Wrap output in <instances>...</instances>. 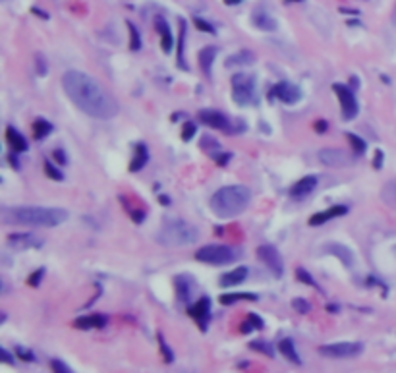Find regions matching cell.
<instances>
[{
  "mask_svg": "<svg viewBox=\"0 0 396 373\" xmlns=\"http://www.w3.org/2000/svg\"><path fill=\"white\" fill-rule=\"evenodd\" d=\"M52 155H54V161H56V163L66 164V161H68V159H66V153H64L62 149H56V151H54Z\"/></svg>",
  "mask_w": 396,
  "mask_h": 373,
  "instance_id": "obj_50",
  "label": "cell"
},
{
  "mask_svg": "<svg viewBox=\"0 0 396 373\" xmlns=\"http://www.w3.org/2000/svg\"><path fill=\"white\" fill-rule=\"evenodd\" d=\"M248 319H250V323L255 327V329H263V327H265L263 319H261L259 315H255V313H250V315H248Z\"/></svg>",
  "mask_w": 396,
  "mask_h": 373,
  "instance_id": "obj_48",
  "label": "cell"
},
{
  "mask_svg": "<svg viewBox=\"0 0 396 373\" xmlns=\"http://www.w3.org/2000/svg\"><path fill=\"white\" fill-rule=\"evenodd\" d=\"M273 95L279 101L286 103V105H296L302 99V89L296 87V85H292V83H288V81H280V83H277L273 87Z\"/></svg>",
  "mask_w": 396,
  "mask_h": 373,
  "instance_id": "obj_14",
  "label": "cell"
},
{
  "mask_svg": "<svg viewBox=\"0 0 396 373\" xmlns=\"http://www.w3.org/2000/svg\"><path fill=\"white\" fill-rule=\"evenodd\" d=\"M238 300H257V294H250V292H238V294H222L218 298V302L222 305H230V303L238 302Z\"/></svg>",
  "mask_w": 396,
  "mask_h": 373,
  "instance_id": "obj_30",
  "label": "cell"
},
{
  "mask_svg": "<svg viewBox=\"0 0 396 373\" xmlns=\"http://www.w3.org/2000/svg\"><path fill=\"white\" fill-rule=\"evenodd\" d=\"M6 141H8V145L12 147V151H16V153L27 151V140H25L16 128H12V126L6 128Z\"/></svg>",
  "mask_w": 396,
  "mask_h": 373,
  "instance_id": "obj_24",
  "label": "cell"
},
{
  "mask_svg": "<svg viewBox=\"0 0 396 373\" xmlns=\"http://www.w3.org/2000/svg\"><path fill=\"white\" fill-rule=\"evenodd\" d=\"M332 91L336 93L340 101V109H342V118L344 120H354L358 116V101L356 95L344 83H332Z\"/></svg>",
  "mask_w": 396,
  "mask_h": 373,
  "instance_id": "obj_8",
  "label": "cell"
},
{
  "mask_svg": "<svg viewBox=\"0 0 396 373\" xmlns=\"http://www.w3.org/2000/svg\"><path fill=\"white\" fill-rule=\"evenodd\" d=\"M296 275H298V279L302 280L303 284H307V286H311V288H317V290H319V284H317V280L313 279V277H311V275H309L305 269H298V271H296Z\"/></svg>",
  "mask_w": 396,
  "mask_h": 373,
  "instance_id": "obj_36",
  "label": "cell"
},
{
  "mask_svg": "<svg viewBox=\"0 0 396 373\" xmlns=\"http://www.w3.org/2000/svg\"><path fill=\"white\" fill-rule=\"evenodd\" d=\"M149 161V149L145 143H140L136 145V153H134V159L130 163V172H140L141 168L147 164Z\"/></svg>",
  "mask_w": 396,
  "mask_h": 373,
  "instance_id": "obj_26",
  "label": "cell"
},
{
  "mask_svg": "<svg viewBox=\"0 0 396 373\" xmlns=\"http://www.w3.org/2000/svg\"><path fill=\"white\" fill-rule=\"evenodd\" d=\"M240 257V252L230 246H222V244H209L203 246L195 252V259L201 263H209V265H226L234 259Z\"/></svg>",
  "mask_w": 396,
  "mask_h": 373,
  "instance_id": "obj_5",
  "label": "cell"
},
{
  "mask_svg": "<svg viewBox=\"0 0 396 373\" xmlns=\"http://www.w3.org/2000/svg\"><path fill=\"white\" fill-rule=\"evenodd\" d=\"M155 29L159 31L161 35V47H163V52H170L172 47H174V41H172V33H170V25L166 24L163 16H157L155 18Z\"/></svg>",
  "mask_w": 396,
  "mask_h": 373,
  "instance_id": "obj_19",
  "label": "cell"
},
{
  "mask_svg": "<svg viewBox=\"0 0 396 373\" xmlns=\"http://www.w3.org/2000/svg\"><path fill=\"white\" fill-rule=\"evenodd\" d=\"M253 329H255V327L252 325V323H250V319H248V321H246V323L242 325V333H252Z\"/></svg>",
  "mask_w": 396,
  "mask_h": 373,
  "instance_id": "obj_52",
  "label": "cell"
},
{
  "mask_svg": "<svg viewBox=\"0 0 396 373\" xmlns=\"http://www.w3.org/2000/svg\"><path fill=\"white\" fill-rule=\"evenodd\" d=\"M174 288H176V294H178V300L187 302L193 294V288H195V282L189 275H178L174 279Z\"/></svg>",
  "mask_w": 396,
  "mask_h": 373,
  "instance_id": "obj_17",
  "label": "cell"
},
{
  "mask_svg": "<svg viewBox=\"0 0 396 373\" xmlns=\"http://www.w3.org/2000/svg\"><path fill=\"white\" fill-rule=\"evenodd\" d=\"M159 242L168 248H182L195 244L199 238L197 226H193L191 223H187L184 219L178 217H166L163 221V226L159 230Z\"/></svg>",
  "mask_w": 396,
  "mask_h": 373,
  "instance_id": "obj_4",
  "label": "cell"
},
{
  "mask_svg": "<svg viewBox=\"0 0 396 373\" xmlns=\"http://www.w3.org/2000/svg\"><path fill=\"white\" fill-rule=\"evenodd\" d=\"M187 313H189V317L199 325L201 331H205V329H207V323H209V317H211V300L207 296L199 298L193 305H189Z\"/></svg>",
  "mask_w": 396,
  "mask_h": 373,
  "instance_id": "obj_11",
  "label": "cell"
},
{
  "mask_svg": "<svg viewBox=\"0 0 396 373\" xmlns=\"http://www.w3.org/2000/svg\"><path fill=\"white\" fill-rule=\"evenodd\" d=\"M315 187H317V176H303L302 180H298L294 186L290 187V195H292L294 199H303V197H307Z\"/></svg>",
  "mask_w": 396,
  "mask_h": 373,
  "instance_id": "obj_15",
  "label": "cell"
},
{
  "mask_svg": "<svg viewBox=\"0 0 396 373\" xmlns=\"http://www.w3.org/2000/svg\"><path fill=\"white\" fill-rule=\"evenodd\" d=\"M383 159H385L383 151H381V149H377V151H375V161H373V166H375L377 170H379V168L383 166Z\"/></svg>",
  "mask_w": 396,
  "mask_h": 373,
  "instance_id": "obj_49",
  "label": "cell"
},
{
  "mask_svg": "<svg viewBox=\"0 0 396 373\" xmlns=\"http://www.w3.org/2000/svg\"><path fill=\"white\" fill-rule=\"evenodd\" d=\"M35 68H37L39 75H47L48 66H47V58L43 54H35Z\"/></svg>",
  "mask_w": 396,
  "mask_h": 373,
  "instance_id": "obj_38",
  "label": "cell"
},
{
  "mask_svg": "<svg viewBox=\"0 0 396 373\" xmlns=\"http://www.w3.org/2000/svg\"><path fill=\"white\" fill-rule=\"evenodd\" d=\"M326 254H330V256H334L336 259H340V263L344 265V267H352L354 265V254H352V250L346 248V246H342V244H328L325 248Z\"/></svg>",
  "mask_w": 396,
  "mask_h": 373,
  "instance_id": "obj_21",
  "label": "cell"
},
{
  "mask_svg": "<svg viewBox=\"0 0 396 373\" xmlns=\"http://www.w3.org/2000/svg\"><path fill=\"white\" fill-rule=\"evenodd\" d=\"M10 164H12L16 170H20V161H18V153H16V151L10 155Z\"/></svg>",
  "mask_w": 396,
  "mask_h": 373,
  "instance_id": "obj_51",
  "label": "cell"
},
{
  "mask_svg": "<svg viewBox=\"0 0 396 373\" xmlns=\"http://www.w3.org/2000/svg\"><path fill=\"white\" fill-rule=\"evenodd\" d=\"M62 87L72 103L93 118H112L118 114V101L97 79L83 72L70 70L62 75Z\"/></svg>",
  "mask_w": 396,
  "mask_h": 373,
  "instance_id": "obj_1",
  "label": "cell"
},
{
  "mask_svg": "<svg viewBox=\"0 0 396 373\" xmlns=\"http://www.w3.org/2000/svg\"><path fill=\"white\" fill-rule=\"evenodd\" d=\"M246 279H248V269H246V267H236L230 273H224V275L220 277V280H218V284H220L222 288H230V286L242 284Z\"/></svg>",
  "mask_w": 396,
  "mask_h": 373,
  "instance_id": "obj_22",
  "label": "cell"
},
{
  "mask_svg": "<svg viewBox=\"0 0 396 373\" xmlns=\"http://www.w3.org/2000/svg\"><path fill=\"white\" fill-rule=\"evenodd\" d=\"M193 24L197 29H201V31H205V33H215V27L211 24H207L205 20H201V18H193Z\"/></svg>",
  "mask_w": 396,
  "mask_h": 373,
  "instance_id": "obj_43",
  "label": "cell"
},
{
  "mask_svg": "<svg viewBox=\"0 0 396 373\" xmlns=\"http://www.w3.org/2000/svg\"><path fill=\"white\" fill-rule=\"evenodd\" d=\"M240 2H242V0H224L226 6H236V4H240Z\"/></svg>",
  "mask_w": 396,
  "mask_h": 373,
  "instance_id": "obj_53",
  "label": "cell"
},
{
  "mask_svg": "<svg viewBox=\"0 0 396 373\" xmlns=\"http://www.w3.org/2000/svg\"><path fill=\"white\" fill-rule=\"evenodd\" d=\"M252 22H253V25H255L257 29L269 31V33H271V31H277V27H279L277 20H275L269 12H263V10H255V12H253Z\"/></svg>",
  "mask_w": 396,
  "mask_h": 373,
  "instance_id": "obj_20",
  "label": "cell"
},
{
  "mask_svg": "<svg viewBox=\"0 0 396 373\" xmlns=\"http://www.w3.org/2000/svg\"><path fill=\"white\" fill-rule=\"evenodd\" d=\"M346 138H348L350 145H352V149H354V155H356V157H361V155L365 153V149H367V143L361 140L360 136L352 134V132H348V134H346Z\"/></svg>",
  "mask_w": 396,
  "mask_h": 373,
  "instance_id": "obj_31",
  "label": "cell"
},
{
  "mask_svg": "<svg viewBox=\"0 0 396 373\" xmlns=\"http://www.w3.org/2000/svg\"><path fill=\"white\" fill-rule=\"evenodd\" d=\"M195 124H191V122H186L184 124V128H182V140L184 141H189L193 136H195Z\"/></svg>",
  "mask_w": 396,
  "mask_h": 373,
  "instance_id": "obj_41",
  "label": "cell"
},
{
  "mask_svg": "<svg viewBox=\"0 0 396 373\" xmlns=\"http://www.w3.org/2000/svg\"><path fill=\"white\" fill-rule=\"evenodd\" d=\"M253 350H257V352H263V354H267V356H275V350H273V346L269 344V342H265V340H253L252 344H250Z\"/></svg>",
  "mask_w": 396,
  "mask_h": 373,
  "instance_id": "obj_34",
  "label": "cell"
},
{
  "mask_svg": "<svg viewBox=\"0 0 396 373\" xmlns=\"http://www.w3.org/2000/svg\"><path fill=\"white\" fill-rule=\"evenodd\" d=\"M232 99L236 105L248 107L255 103V77L250 74L232 75Z\"/></svg>",
  "mask_w": 396,
  "mask_h": 373,
  "instance_id": "obj_6",
  "label": "cell"
},
{
  "mask_svg": "<svg viewBox=\"0 0 396 373\" xmlns=\"http://www.w3.org/2000/svg\"><path fill=\"white\" fill-rule=\"evenodd\" d=\"M395 254H396V248H395Z\"/></svg>",
  "mask_w": 396,
  "mask_h": 373,
  "instance_id": "obj_57",
  "label": "cell"
},
{
  "mask_svg": "<svg viewBox=\"0 0 396 373\" xmlns=\"http://www.w3.org/2000/svg\"><path fill=\"white\" fill-rule=\"evenodd\" d=\"M216 47H205L201 48V52L197 54V60H199V68L203 70V74L211 77V70H213V62L216 58Z\"/></svg>",
  "mask_w": 396,
  "mask_h": 373,
  "instance_id": "obj_23",
  "label": "cell"
},
{
  "mask_svg": "<svg viewBox=\"0 0 396 373\" xmlns=\"http://www.w3.org/2000/svg\"><path fill=\"white\" fill-rule=\"evenodd\" d=\"M211 157L218 164H226L232 159V153H216V151H215V153H211Z\"/></svg>",
  "mask_w": 396,
  "mask_h": 373,
  "instance_id": "obj_45",
  "label": "cell"
},
{
  "mask_svg": "<svg viewBox=\"0 0 396 373\" xmlns=\"http://www.w3.org/2000/svg\"><path fill=\"white\" fill-rule=\"evenodd\" d=\"M161 203H163V205H168V203H170V199H168L166 195H161Z\"/></svg>",
  "mask_w": 396,
  "mask_h": 373,
  "instance_id": "obj_54",
  "label": "cell"
},
{
  "mask_svg": "<svg viewBox=\"0 0 396 373\" xmlns=\"http://www.w3.org/2000/svg\"><path fill=\"white\" fill-rule=\"evenodd\" d=\"M128 29H130V48H132V50H140V48H141V37H140V31H138V27L132 24V22H128Z\"/></svg>",
  "mask_w": 396,
  "mask_h": 373,
  "instance_id": "obj_33",
  "label": "cell"
},
{
  "mask_svg": "<svg viewBox=\"0 0 396 373\" xmlns=\"http://www.w3.org/2000/svg\"><path fill=\"white\" fill-rule=\"evenodd\" d=\"M16 356H18L20 360H24V362H35V354H33L31 350L22 348V346L16 348Z\"/></svg>",
  "mask_w": 396,
  "mask_h": 373,
  "instance_id": "obj_42",
  "label": "cell"
},
{
  "mask_svg": "<svg viewBox=\"0 0 396 373\" xmlns=\"http://www.w3.org/2000/svg\"><path fill=\"white\" fill-rule=\"evenodd\" d=\"M199 120L215 130H222V132H230V120L224 116L222 112L218 111H213V109H201L199 111Z\"/></svg>",
  "mask_w": 396,
  "mask_h": 373,
  "instance_id": "obj_13",
  "label": "cell"
},
{
  "mask_svg": "<svg viewBox=\"0 0 396 373\" xmlns=\"http://www.w3.org/2000/svg\"><path fill=\"white\" fill-rule=\"evenodd\" d=\"M381 199H383L389 207L396 209V178L389 180V182L383 186V189H381Z\"/></svg>",
  "mask_w": 396,
  "mask_h": 373,
  "instance_id": "obj_28",
  "label": "cell"
},
{
  "mask_svg": "<svg viewBox=\"0 0 396 373\" xmlns=\"http://www.w3.org/2000/svg\"><path fill=\"white\" fill-rule=\"evenodd\" d=\"M0 360H2L4 364H10V366H14V364H16V360L10 356V352H8L6 348H0Z\"/></svg>",
  "mask_w": 396,
  "mask_h": 373,
  "instance_id": "obj_47",
  "label": "cell"
},
{
  "mask_svg": "<svg viewBox=\"0 0 396 373\" xmlns=\"http://www.w3.org/2000/svg\"><path fill=\"white\" fill-rule=\"evenodd\" d=\"M184 41H186V22L180 20V37H178V66L184 70Z\"/></svg>",
  "mask_w": 396,
  "mask_h": 373,
  "instance_id": "obj_32",
  "label": "cell"
},
{
  "mask_svg": "<svg viewBox=\"0 0 396 373\" xmlns=\"http://www.w3.org/2000/svg\"><path fill=\"white\" fill-rule=\"evenodd\" d=\"M257 257L269 267V271L273 273V277H282L284 273V263H282V257H280L279 250L271 244H265V246H259L257 248Z\"/></svg>",
  "mask_w": 396,
  "mask_h": 373,
  "instance_id": "obj_9",
  "label": "cell"
},
{
  "mask_svg": "<svg viewBox=\"0 0 396 373\" xmlns=\"http://www.w3.org/2000/svg\"><path fill=\"white\" fill-rule=\"evenodd\" d=\"M6 244L12 248V250H29V248H41L45 244V240L41 236L33 232H18V234H10L6 238Z\"/></svg>",
  "mask_w": 396,
  "mask_h": 373,
  "instance_id": "obj_10",
  "label": "cell"
},
{
  "mask_svg": "<svg viewBox=\"0 0 396 373\" xmlns=\"http://www.w3.org/2000/svg\"><path fill=\"white\" fill-rule=\"evenodd\" d=\"M50 368L58 373H72L70 368H68L64 362H60V360H52V362H50Z\"/></svg>",
  "mask_w": 396,
  "mask_h": 373,
  "instance_id": "obj_44",
  "label": "cell"
},
{
  "mask_svg": "<svg viewBox=\"0 0 396 373\" xmlns=\"http://www.w3.org/2000/svg\"><path fill=\"white\" fill-rule=\"evenodd\" d=\"M52 132V124L45 120V118H37L35 122H33V138L35 140H43V138H47L48 134Z\"/></svg>",
  "mask_w": 396,
  "mask_h": 373,
  "instance_id": "obj_29",
  "label": "cell"
},
{
  "mask_svg": "<svg viewBox=\"0 0 396 373\" xmlns=\"http://www.w3.org/2000/svg\"><path fill=\"white\" fill-rule=\"evenodd\" d=\"M45 174H47L48 178L56 180V182L64 180V174H62V170H58V168H56V166H54L52 163H45Z\"/></svg>",
  "mask_w": 396,
  "mask_h": 373,
  "instance_id": "obj_35",
  "label": "cell"
},
{
  "mask_svg": "<svg viewBox=\"0 0 396 373\" xmlns=\"http://www.w3.org/2000/svg\"><path fill=\"white\" fill-rule=\"evenodd\" d=\"M319 161L326 166H348L352 163V157H350L346 151L342 149H334V147H326L319 151Z\"/></svg>",
  "mask_w": 396,
  "mask_h": 373,
  "instance_id": "obj_12",
  "label": "cell"
},
{
  "mask_svg": "<svg viewBox=\"0 0 396 373\" xmlns=\"http://www.w3.org/2000/svg\"><path fill=\"white\" fill-rule=\"evenodd\" d=\"M252 201V191L242 184L224 186L211 197V211L220 219H232L248 209Z\"/></svg>",
  "mask_w": 396,
  "mask_h": 373,
  "instance_id": "obj_3",
  "label": "cell"
},
{
  "mask_svg": "<svg viewBox=\"0 0 396 373\" xmlns=\"http://www.w3.org/2000/svg\"><path fill=\"white\" fill-rule=\"evenodd\" d=\"M363 352L361 342H336V344H325L319 348V354L334 360H344V358H358Z\"/></svg>",
  "mask_w": 396,
  "mask_h": 373,
  "instance_id": "obj_7",
  "label": "cell"
},
{
  "mask_svg": "<svg viewBox=\"0 0 396 373\" xmlns=\"http://www.w3.org/2000/svg\"><path fill=\"white\" fill-rule=\"evenodd\" d=\"M393 24L396 25V6H395V12H393Z\"/></svg>",
  "mask_w": 396,
  "mask_h": 373,
  "instance_id": "obj_55",
  "label": "cell"
},
{
  "mask_svg": "<svg viewBox=\"0 0 396 373\" xmlns=\"http://www.w3.org/2000/svg\"><path fill=\"white\" fill-rule=\"evenodd\" d=\"M68 211L58 207H2L4 224H22V226H58L66 223Z\"/></svg>",
  "mask_w": 396,
  "mask_h": 373,
  "instance_id": "obj_2",
  "label": "cell"
},
{
  "mask_svg": "<svg viewBox=\"0 0 396 373\" xmlns=\"http://www.w3.org/2000/svg\"><path fill=\"white\" fill-rule=\"evenodd\" d=\"M255 62V54L252 50H240L232 56L226 58V68H232V66H246V64H253Z\"/></svg>",
  "mask_w": 396,
  "mask_h": 373,
  "instance_id": "obj_27",
  "label": "cell"
},
{
  "mask_svg": "<svg viewBox=\"0 0 396 373\" xmlns=\"http://www.w3.org/2000/svg\"><path fill=\"white\" fill-rule=\"evenodd\" d=\"M279 352L288 360V362H292V364H296V366H300L302 364V358H300V354H298V350L294 346V340H290V338H282L279 342Z\"/></svg>",
  "mask_w": 396,
  "mask_h": 373,
  "instance_id": "obj_25",
  "label": "cell"
},
{
  "mask_svg": "<svg viewBox=\"0 0 396 373\" xmlns=\"http://www.w3.org/2000/svg\"><path fill=\"white\" fill-rule=\"evenodd\" d=\"M159 346H161V352H163V356H164V362H172V360H174V354H172V350L168 348V344H166L163 335H159Z\"/></svg>",
  "mask_w": 396,
  "mask_h": 373,
  "instance_id": "obj_39",
  "label": "cell"
},
{
  "mask_svg": "<svg viewBox=\"0 0 396 373\" xmlns=\"http://www.w3.org/2000/svg\"><path fill=\"white\" fill-rule=\"evenodd\" d=\"M288 2H302V0H288Z\"/></svg>",
  "mask_w": 396,
  "mask_h": 373,
  "instance_id": "obj_56",
  "label": "cell"
},
{
  "mask_svg": "<svg viewBox=\"0 0 396 373\" xmlns=\"http://www.w3.org/2000/svg\"><path fill=\"white\" fill-rule=\"evenodd\" d=\"M292 307H294L298 313H309V311H311V303L307 302V300H302V298L292 300Z\"/></svg>",
  "mask_w": 396,
  "mask_h": 373,
  "instance_id": "obj_37",
  "label": "cell"
},
{
  "mask_svg": "<svg viewBox=\"0 0 396 373\" xmlns=\"http://www.w3.org/2000/svg\"><path fill=\"white\" fill-rule=\"evenodd\" d=\"M105 325H108V317L107 315H101V313H93V315H83V317H77L73 321L75 329H103Z\"/></svg>",
  "mask_w": 396,
  "mask_h": 373,
  "instance_id": "obj_18",
  "label": "cell"
},
{
  "mask_svg": "<svg viewBox=\"0 0 396 373\" xmlns=\"http://www.w3.org/2000/svg\"><path fill=\"white\" fill-rule=\"evenodd\" d=\"M313 130H315L317 134H325L326 130H328V122H326V120H317V122L313 124Z\"/></svg>",
  "mask_w": 396,
  "mask_h": 373,
  "instance_id": "obj_46",
  "label": "cell"
},
{
  "mask_svg": "<svg viewBox=\"0 0 396 373\" xmlns=\"http://www.w3.org/2000/svg\"><path fill=\"white\" fill-rule=\"evenodd\" d=\"M346 213H348V207H344V205H332V207H328L326 211L315 213L313 217H309V226H319V224H323L326 221L336 219V217H342V215H346Z\"/></svg>",
  "mask_w": 396,
  "mask_h": 373,
  "instance_id": "obj_16",
  "label": "cell"
},
{
  "mask_svg": "<svg viewBox=\"0 0 396 373\" xmlns=\"http://www.w3.org/2000/svg\"><path fill=\"white\" fill-rule=\"evenodd\" d=\"M43 277H45V269H37L35 273H31V275L27 277V284H29V286H39Z\"/></svg>",
  "mask_w": 396,
  "mask_h": 373,
  "instance_id": "obj_40",
  "label": "cell"
}]
</instances>
